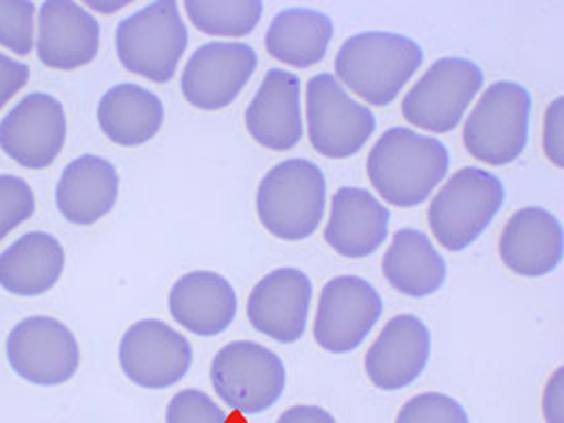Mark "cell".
Here are the masks:
<instances>
[{
	"label": "cell",
	"instance_id": "6da1fadb",
	"mask_svg": "<svg viewBox=\"0 0 564 423\" xmlns=\"http://www.w3.org/2000/svg\"><path fill=\"white\" fill-rule=\"evenodd\" d=\"M448 165V149L437 138L409 128L387 130L366 161L372 186L398 208L423 204L446 176Z\"/></svg>",
	"mask_w": 564,
	"mask_h": 423
},
{
	"label": "cell",
	"instance_id": "7a4b0ae2",
	"mask_svg": "<svg viewBox=\"0 0 564 423\" xmlns=\"http://www.w3.org/2000/svg\"><path fill=\"white\" fill-rule=\"evenodd\" d=\"M423 64L416 41L395 32H361L336 53V75L343 85L372 106L391 105Z\"/></svg>",
	"mask_w": 564,
	"mask_h": 423
},
{
	"label": "cell",
	"instance_id": "3957f363",
	"mask_svg": "<svg viewBox=\"0 0 564 423\" xmlns=\"http://www.w3.org/2000/svg\"><path fill=\"white\" fill-rule=\"evenodd\" d=\"M257 210L269 234L301 241L317 231L326 210L324 170L308 159H285L258 186Z\"/></svg>",
	"mask_w": 564,
	"mask_h": 423
},
{
	"label": "cell",
	"instance_id": "277c9868",
	"mask_svg": "<svg viewBox=\"0 0 564 423\" xmlns=\"http://www.w3.org/2000/svg\"><path fill=\"white\" fill-rule=\"evenodd\" d=\"M117 55L123 68L154 83H167L188 47V30L176 0H156L119 22Z\"/></svg>",
	"mask_w": 564,
	"mask_h": 423
},
{
	"label": "cell",
	"instance_id": "5b68a950",
	"mask_svg": "<svg viewBox=\"0 0 564 423\" xmlns=\"http://www.w3.org/2000/svg\"><path fill=\"white\" fill-rule=\"evenodd\" d=\"M503 202L506 188L492 172L463 167L430 204L432 234L446 250L462 252L487 231Z\"/></svg>",
	"mask_w": 564,
	"mask_h": 423
},
{
	"label": "cell",
	"instance_id": "8992f818",
	"mask_svg": "<svg viewBox=\"0 0 564 423\" xmlns=\"http://www.w3.org/2000/svg\"><path fill=\"white\" fill-rule=\"evenodd\" d=\"M531 94L513 80H497L482 94L463 126V142L471 158L488 165H508L529 142Z\"/></svg>",
	"mask_w": 564,
	"mask_h": 423
},
{
	"label": "cell",
	"instance_id": "52a82bcc",
	"mask_svg": "<svg viewBox=\"0 0 564 423\" xmlns=\"http://www.w3.org/2000/svg\"><path fill=\"white\" fill-rule=\"evenodd\" d=\"M209 377L220 400L243 415L269 411L285 390L282 358L254 341L225 345L212 362Z\"/></svg>",
	"mask_w": 564,
	"mask_h": 423
},
{
	"label": "cell",
	"instance_id": "ba28073f",
	"mask_svg": "<svg viewBox=\"0 0 564 423\" xmlns=\"http://www.w3.org/2000/svg\"><path fill=\"white\" fill-rule=\"evenodd\" d=\"M485 85L482 68L465 57H442L412 85L402 102L406 121L427 132H453Z\"/></svg>",
	"mask_w": 564,
	"mask_h": 423
},
{
	"label": "cell",
	"instance_id": "9c48e42d",
	"mask_svg": "<svg viewBox=\"0 0 564 423\" xmlns=\"http://www.w3.org/2000/svg\"><path fill=\"white\" fill-rule=\"evenodd\" d=\"M307 128L308 142L319 155L347 159L364 149L375 133L377 119L334 75L319 73L307 83Z\"/></svg>",
	"mask_w": 564,
	"mask_h": 423
},
{
	"label": "cell",
	"instance_id": "30bf717a",
	"mask_svg": "<svg viewBox=\"0 0 564 423\" xmlns=\"http://www.w3.org/2000/svg\"><path fill=\"white\" fill-rule=\"evenodd\" d=\"M11 369L34 386H62L75 377L80 349L73 330L50 316H30L7 337Z\"/></svg>",
	"mask_w": 564,
	"mask_h": 423
},
{
	"label": "cell",
	"instance_id": "8fae6325",
	"mask_svg": "<svg viewBox=\"0 0 564 423\" xmlns=\"http://www.w3.org/2000/svg\"><path fill=\"white\" fill-rule=\"evenodd\" d=\"M383 316L379 291L358 275L333 278L319 296L313 337L333 354L354 351Z\"/></svg>",
	"mask_w": 564,
	"mask_h": 423
},
{
	"label": "cell",
	"instance_id": "7c38bea8",
	"mask_svg": "<svg viewBox=\"0 0 564 423\" xmlns=\"http://www.w3.org/2000/svg\"><path fill=\"white\" fill-rule=\"evenodd\" d=\"M66 110L43 91L28 94L0 121V149L26 170L50 167L64 149Z\"/></svg>",
	"mask_w": 564,
	"mask_h": 423
},
{
	"label": "cell",
	"instance_id": "4fadbf2b",
	"mask_svg": "<svg viewBox=\"0 0 564 423\" xmlns=\"http://www.w3.org/2000/svg\"><path fill=\"white\" fill-rule=\"evenodd\" d=\"M119 362L131 383L144 390H165L182 381L193 367V347L170 324L140 319L121 339Z\"/></svg>",
	"mask_w": 564,
	"mask_h": 423
},
{
	"label": "cell",
	"instance_id": "5bb4252c",
	"mask_svg": "<svg viewBox=\"0 0 564 423\" xmlns=\"http://www.w3.org/2000/svg\"><path fill=\"white\" fill-rule=\"evenodd\" d=\"M257 66L258 55L250 45L214 41L188 57L180 87L188 105L220 110L235 102Z\"/></svg>",
	"mask_w": 564,
	"mask_h": 423
},
{
	"label": "cell",
	"instance_id": "9a60e30c",
	"mask_svg": "<svg viewBox=\"0 0 564 423\" xmlns=\"http://www.w3.org/2000/svg\"><path fill=\"white\" fill-rule=\"evenodd\" d=\"M313 286L305 271L282 267L267 273L250 292L248 319L278 344H296L307 328Z\"/></svg>",
	"mask_w": 564,
	"mask_h": 423
},
{
	"label": "cell",
	"instance_id": "2e32d148",
	"mask_svg": "<svg viewBox=\"0 0 564 423\" xmlns=\"http://www.w3.org/2000/svg\"><path fill=\"white\" fill-rule=\"evenodd\" d=\"M100 50V22L75 0H45L39 7V59L55 70L89 64Z\"/></svg>",
	"mask_w": 564,
	"mask_h": 423
},
{
	"label": "cell",
	"instance_id": "e0dca14e",
	"mask_svg": "<svg viewBox=\"0 0 564 423\" xmlns=\"http://www.w3.org/2000/svg\"><path fill=\"white\" fill-rule=\"evenodd\" d=\"M430 351V328L421 317L412 314L391 317L366 354L368 379L387 392L409 388L427 367Z\"/></svg>",
	"mask_w": 564,
	"mask_h": 423
},
{
	"label": "cell",
	"instance_id": "ac0fdd59",
	"mask_svg": "<svg viewBox=\"0 0 564 423\" xmlns=\"http://www.w3.org/2000/svg\"><path fill=\"white\" fill-rule=\"evenodd\" d=\"M499 254L503 264L516 275H547L563 261L561 220L552 212L538 206L516 212L499 239Z\"/></svg>",
	"mask_w": 564,
	"mask_h": 423
},
{
	"label": "cell",
	"instance_id": "d6986e66",
	"mask_svg": "<svg viewBox=\"0 0 564 423\" xmlns=\"http://www.w3.org/2000/svg\"><path fill=\"white\" fill-rule=\"evenodd\" d=\"M246 128L267 149H294L303 138L301 79L294 73L271 68L246 108Z\"/></svg>",
	"mask_w": 564,
	"mask_h": 423
},
{
	"label": "cell",
	"instance_id": "ffe728a7",
	"mask_svg": "<svg viewBox=\"0 0 564 423\" xmlns=\"http://www.w3.org/2000/svg\"><path fill=\"white\" fill-rule=\"evenodd\" d=\"M330 220L324 239L345 259L375 254L389 231V210L366 188L345 186L333 197Z\"/></svg>",
	"mask_w": 564,
	"mask_h": 423
},
{
	"label": "cell",
	"instance_id": "44dd1931",
	"mask_svg": "<svg viewBox=\"0 0 564 423\" xmlns=\"http://www.w3.org/2000/svg\"><path fill=\"white\" fill-rule=\"evenodd\" d=\"M170 314L197 337H216L231 326L237 294L227 278L214 271H191L170 292Z\"/></svg>",
	"mask_w": 564,
	"mask_h": 423
},
{
	"label": "cell",
	"instance_id": "7402d4cb",
	"mask_svg": "<svg viewBox=\"0 0 564 423\" xmlns=\"http://www.w3.org/2000/svg\"><path fill=\"white\" fill-rule=\"evenodd\" d=\"M119 174L108 159L83 155L70 161L55 188L59 214L73 225H94L115 208Z\"/></svg>",
	"mask_w": 564,
	"mask_h": 423
},
{
	"label": "cell",
	"instance_id": "603a6c76",
	"mask_svg": "<svg viewBox=\"0 0 564 423\" xmlns=\"http://www.w3.org/2000/svg\"><path fill=\"white\" fill-rule=\"evenodd\" d=\"M66 264L64 248L52 234L30 231L0 254V289L18 296L52 291Z\"/></svg>",
	"mask_w": 564,
	"mask_h": 423
},
{
	"label": "cell",
	"instance_id": "cb8c5ba5",
	"mask_svg": "<svg viewBox=\"0 0 564 423\" xmlns=\"http://www.w3.org/2000/svg\"><path fill=\"white\" fill-rule=\"evenodd\" d=\"M165 108L151 89L121 83L110 87L98 105V123L104 135L121 147H140L161 130Z\"/></svg>",
	"mask_w": 564,
	"mask_h": 423
},
{
	"label": "cell",
	"instance_id": "d4e9b609",
	"mask_svg": "<svg viewBox=\"0 0 564 423\" xmlns=\"http://www.w3.org/2000/svg\"><path fill=\"white\" fill-rule=\"evenodd\" d=\"M383 275L393 291L423 299L446 282V261L423 231L400 229L383 257Z\"/></svg>",
	"mask_w": 564,
	"mask_h": 423
},
{
	"label": "cell",
	"instance_id": "484cf974",
	"mask_svg": "<svg viewBox=\"0 0 564 423\" xmlns=\"http://www.w3.org/2000/svg\"><path fill=\"white\" fill-rule=\"evenodd\" d=\"M334 36L333 20L308 7L280 11L264 34L267 52L294 68H308L322 62Z\"/></svg>",
	"mask_w": 564,
	"mask_h": 423
},
{
	"label": "cell",
	"instance_id": "4316f807",
	"mask_svg": "<svg viewBox=\"0 0 564 423\" xmlns=\"http://www.w3.org/2000/svg\"><path fill=\"white\" fill-rule=\"evenodd\" d=\"M184 9L209 36H246L260 24L264 4L260 0H186Z\"/></svg>",
	"mask_w": 564,
	"mask_h": 423
},
{
	"label": "cell",
	"instance_id": "83f0119b",
	"mask_svg": "<svg viewBox=\"0 0 564 423\" xmlns=\"http://www.w3.org/2000/svg\"><path fill=\"white\" fill-rule=\"evenodd\" d=\"M36 4L30 0H0V45L18 55L34 47Z\"/></svg>",
	"mask_w": 564,
	"mask_h": 423
},
{
	"label": "cell",
	"instance_id": "f1b7e54d",
	"mask_svg": "<svg viewBox=\"0 0 564 423\" xmlns=\"http://www.w3.org/2000/svg\"><path fill=\"white\" fill-rule=\"evenodd\" d=\"M36 210L34 193L24 178L0 174V241Z\"/></svg>",
	"mask_w": 564,
	"mask_h": 423
},
{
	"label": "cell",
	"instance_id": "f546056e",
	"mask_svg": "<svg viewBox=\"0 0 564 423\" xmlns=\"http://www.w3.org/2000/svg\"><path fill=\"white\" fill-rule=\"evenodd\" d=\"M395 423H469V420L455 398L430 392L411 398Z\"/></svg>",
	"mask_w": 564,
	"mask_h": 423
},
{
	"label": "cell",
	"instance_id": "4dcf8cb0",
	"mask_svg": "<svg viewBox=\"0 0 564 423\" xmlns=\"http://www.w3.org/2000/svg\"><path fill=\"white\" fill-rule=\"evenodd\" d=\"M167 423H231L229 413L202 390H182L167 404Z\"/></svg>",
	"mask_w": 564,
	"mask_h": 423
},
{
	"label": "cell",
	"instance_id": "1f68e13d",
	"mask_svg": "<svg viewBox=\"0 0 564 423\" xmlns=\"http://www.w3.org/2000/svg\"><path fill=\"white\" fill-rule=\"evenodd\" d=\"M563 108L564 98H556L552 105L545 110V123H543V151L547 159L558 165L561 170L564 167L563 151Z\"/></svg>",
	"mask_w": 564,
	"mask_h": 423
},
{
	"label": "cell",
	"instance_id": "d6a6232c",
	"mask_svg": "<svg viewBox=\"0 0 564 423\" xmlns=\"http://www.w3.org/2000/svg\"><path fill=\"white\" fill-rule=\"evenodd\" d=\"M30 66L0 52V110L26 87Z\"/></svg>",
	"mask_w": 564,
	"mask_h": 423
},
{
	"label": "cell",
	"instance_id": "836d02e7",
	"mask_svg": "<svg viewBox=\"0 0 564 423\" xmlns=\"http://www.w3.org/2000/svg\"><path fill=\"white\" fill-rule=\"evenodd\" d=\"M563 372L564 369L556 370L545 388L543 413L547 423H563Z\"/></svg>",
	"mask_w": 564,
	"mask_h": 423
},
{
	"label": "cell",
	"instance_id": "e575fe53",
	"mask_svg": "<svg viewBox=\"0 0 564 423\" xmlns=\"http://www.w3.org/2000/svg\"><path fill=\"white\" fill-rule=\"evenodd\" d=\"M278 423H336L333 415L319 406L299 404L283 411Z\"/></svg>",
	"mask_w": 564,
	"mask_h": 423
},
{
	"label": "cell",
	"instance_id": "d590c367",
	"mask_svg": "<svg viewBox=\"0 0 564 423\" xmlns=\"http://www.w3.org/2000/svg\"><path fill=\"white\" fill-rule=\"evenodd\" d=\"M87 4H89V7H94V9H98V11H104V13H112V11H117V9H123V7L128 4V0H117V2H112V4L98 2V0H89Z\"/></svg>",
	"mask_w": 564,
	"mask_h": 423
}]
</instances>
